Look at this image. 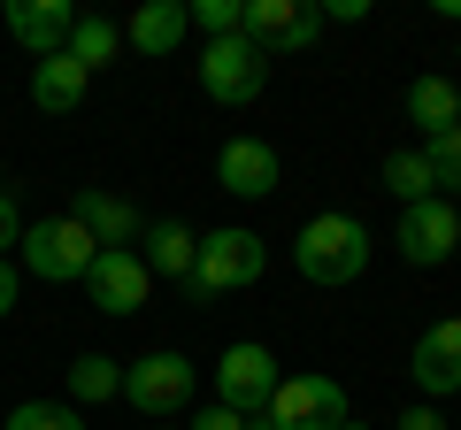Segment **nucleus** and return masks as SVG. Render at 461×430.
Returning <instances> with one entry per match:
<instances>
[{"instance_id": "nucleus-30", "label": "nucleus", "mask_w": 461, "mask_h": 430, "mask_svg": "<svg viewBox=\"0 0 461 430\" xmlns=\"http://www.w3.org/2000/svg\"><path fill=\"white\" fill-rule=\"evenodd\" d=\"M438 16H461V0H438Z\"/></svg>"}, {"instance_id": "nucleus-4", "label": "nucleus", "mask_w": 461, "mask_h": 430, "mask_svg": "<svg viewBox=\"0 0 461 430\" xmlns=\"http://www.w3.org/2000/svg\"><path fill=\"white\" fill-rule=\"evenodd\" d=\"M269 85V54L247 47V39H208L200 47V93L223 100V108H247V100H262Z\"/></svg>"}, {"instance_id": "nucleus-21", "label": "nucleus", "mask_w": 461, "mask_h": 430, "mask_svg": "<svg viewBox=\"0 0 461 430\" xmlns=\"http://www.w3.org/2000/svg\"><path fill=\"white\" fill-rule=\"evenodd\" d=\"M384 193H393L400 208H415V200H438V184H430V162H423V147H400V154H384Z\"/></svg>"}, {"instance_id": "nucleus-25", "label": "nucleus", "mask_w": 461, "mask_h": 430, "mask_svg": "<svg viewBox=\"0 0 461 430\" xmlns=\"http://www.w3.org/2000/svg\"><path fill=\"white\" fill-rule=\"evenodd\" d=\"M16 238H23V215H16V193L0 184V246H16Z\"/></svg>"}, {"instance_id": "nucleus-14", "label": "nucleus", "mask_w": 461, "mask_h": 430, "mask_svg": "<svg viewBox=\"0 0 461 430\" xmlns=\"http://www.w3.org/2000/svg\"><path fill=\"white\" fill-rule=\"evenodd\" d=\"M185 31H193V8H185V0H139V16L123 23V39H131L139 54H177Z\"/></svg>"}, {"instance_id": "nucleus-11", "label": "nucleus", "mask_w": 461, "mask_h": 430, "mask_svg": "<svg viewBox=\"0 0 461 430\" xmlns=\"http://www.w3.org/2000/svg\"><path fill=\"white\" fill-rule=\"evenodd\" d=\"M408 377H415L423 399H454L461 392V315H446V323H430V331L415 338Z\"/></svg>"}, {"instance_id": "nucleus-23", "label": "nucleus", "mask_w": 461, "mask_h": 430, "mask_svg": "<svg viewBox=\"0 0 461 430\" xmlns=\"http://www.w3.org/2000/svg\"><path fill=\"white\" fill-rule=\"evenodd\" d=\"M0 430H85V423H77V408H69V399H23Z\"/></svg>"}, {"instance_id": "nucleus-13", "label": "nucleus", "mask_w": 461, "mask_h": 430, "mask_svg": "<svg viewBox=\"0 0 461 430\" xmlns=\"http://www.w3.org/2000/svg\"><path fill=\"white\" fill-rule=\"evenodd\" d=\"M69 31H77V8H69V0H8V39H16V47H32L39 62H47V54H62Z\"/></svg>"}, {"instance_id": "nucleus-32", "label": "nucleus", "mask_w": 461, "mask_h": 430, "mask_svg": "<svg viewBox=\"0 0 461 430\" xmlns=\"http://www.w3.org/2000/svg\"><path fill=\"white\" fill-rule=\"evenodd\" d=\"M339 430H369V423H354V415H346V423H339Z\"/></svg>"}, {"instance_id": "nucleus-31", "label": "nucleus", "mask_w": 461, "mask_h": 430, "mask_svg": "<svg viewBox=\"0 0 461 430\" xmlns=\"http://www.w3.org/2000/svg\"><path fill=\"white\" fill-rule=\"evenodd\" d=\"M247 430H269V415H247Z\"/></svg>"}, {"instance_id": "nucleus-8", "label": "nucleus", "mask_w": 461, "mask_h": 430, "mask_svg": "<svg viewBox=\"0 0 461 430\" xmlns=\"http://www.w3.org/2000/svg\"><path fill=\"white\" fill-rule=\"evenodd\" d=\"M277 354L254 346V338H239V346H223V362H215V399H223L230 415H262L269 392H277Z\"/></svg>"}, {"instance_id": "nucleus-24", "label": "nucleus", "mask_w": 461, "mask_h": 430, "mask_svg": "<svg viewBox=\"0 0 461 430\" xmlns=\"http://www.w3.org/2000/svg\"><path fill=\"white\" fill-rule=\"evenodd\" d=\"M239 16H247V0H200L193 8V23L208 39H239Z\"/></svg>"}, {"instance_id": "nucleus-9", "label": "nucleus", "mask_w": 461, "mask_h": 430, "mask_svg": "<svg viewBox=\"0 0 461 430\" xmlns=\"http://www.w3.org/2000/svg\"><path fill=\"white\" fill-rule=\"evenodd\" d=\"M393 246H400V262H415V269L454 262V246H461V208H454V200H415V208H400Z\"/></svg>"}, {"instance_id": "nucleus-17", "label": "nucleus", "mask_w": 461, "mask_h": 430, "mask_svg": "<svg viewBox=\"0 0 461 430\" xmlns=\"http://www.w3.org/2000/svg\"><path fill=\"white\" fill-rule=\"evenodd\" d=\"M69 223H85V238H93V246H131V238H139V215L123 208L115 193H77Z\"/></svg>"}, {"instance_id": "nucleus-27", "label": "nucleus", "mask_w": 461, "mask_h": 430, "mask_svg": "<svg viewBox=\"0 0 461 430\" xmlns=\"http://www.w3.org/2000/svg\"><path fill=\"white\" fill-rule=\"evenodd\" d=\"M393 430H446V423H438V408H430V399H415V408H408V415H400V423H393Z\"/></svg>"}, {"instance_id": "nucleus-12", "label": "nucleus", "mask_w": 461, "mask_h": 430, "mask_svg": "<svg viewBox=\"0 0 461 430\" xmlns=\"http://www.w3.org/2000/svg\"><path fill=\"white\" fill-rule=\"evenodd\" d=\"M277 147H262V139H230L223 154H215V184H223L230 200H269L277 193Z\"/></svg>"}, {"instance_id": "nucleus-2", "label": "nucleus", "mask_w": 461, "mask_h": 430, "mask_svg": "<svg viewBox=\"0 0 461 430\" xmlns=\"http://www.w3.org/2000/svg\"><path fill=\"white\" fill-rule=\"evenodd\" d=\"M262 269H269V246L247 231V223H223V231L200 238L185 292H193V300H223V292H247V284H262Z\"/></svg>"}, {"instance_id": "nucleus-3", "label": "nucleus", "mask_w": 461, "mask_h": 430, "mask_svg": "<svg viewBox=\"0 0 461 430\" xmlns=\"http://www.w3.org/2000/svg\"><path fill=\"white\" fill-rule=\"evenodd\" d=\"M93 238H85V223H69V215H39V223H23V269H32L39 284H69L93 269Z\"/></svg>"}, {"instance_id": "nucleus-19", "label": "nucleus", "mask_w": 461, "mask_h": 430, "mask_svg": "<svg viewBox=\"0 0 461 430\" xmlns=\"http://www.w3.org/2000/svg\"><path fill=\"white\" fill-rule=\"evenodd\" d=\"M100 399H123V362L77 354V362H69V408H100Z\"/></svg>"}, {"instance_id": "nucleus-5", "label": "nucleus", "mask_w": 461, "mask_h": 430, "mask_svg": "<svg viewBox=\"0 0 461 430\" xmlns=\"http://www.w3.org/2000/svg\"><path fill=\"white\" fill-rule=\"evenodd\" d=\"M193 384H200V369L185 362V354H139V362H123V399H131L139 415H177L185 399H193Z\"/></svg>"}, {"instance_id": "nucleus-16", "label": "nucleus", "mask_w": 461, "mask_h": 430, "mask_svg": "<svg viewBox=\"0 0 461 430\" xmlns=\"http://www.w3.org/2000/svg\"><path fill=\"white\" fill-rule=\"evenodd\" d=\"M85 93H93V77H85L69 54H47V62H32V108H47V116H69Z\"/></svg>"}, {"instance_id": "nucleus-18", "label": "nucleus", "mask_w": 461, "mask_h": 430, "mask_svg": "<svg viewBox=\"0 0 461 430\" xmlns=\"http://www.w3.org/2000/svg\"><path fill=\"white\" fill-rule=\"evenodd\" d=\"M408 123H415L423 139L454 131V123H461V85H454V77H415V85H408Z\"/></svg>"}, {"instance_id": "nucleus-22", "label": "nucleus", "mask_w": 461, "mask_h": 430, "mask_svg": "<svg viewBox=\"0 0 461 430\" xmlns=\"http://www.w3.org/2000/svg\"><path fill=\"white\" fill-rule=\"evenodd\" d=\"M423 162H430V184H438V200H461V123L438 139H423Z\"/></svg>"}, {"instance_id": "nucleus-6", "label": "nucleus", "mask_w": 461, "mask_h": 430, "mask_svg": "<svg viewBox=\"0 0 461 430\" xmlns=\"http://www.w3.org/2000/svg\"><path fill=\"white\" fill-rule=\"evenodd\" d=\"M239 39L262 54H308L323 39V8H308V0H247Z\"/></svg>"}, {"instance_id": "nucleus-26", "label": "nucleus", "mask_w": 461, "mask_h": 430, "mask_svg": "<svg viewBox=\"0 0 461 430\" xmlns=\"http://www.w3.org/2000/svg\"><path fill=\"white\" fill-rule=\"evenodd\" d=\"M193 430H247V415H230L223 399H215V408H200V423Z\"/></svg>"}, {"instance_id": "nucleus-10", "label": "nucleus", "mask_w": 461, "mask_h": 430, "mask_svg": "<svg viewBox=\"0 0 461 430\" xmlns=\"http://www.w3.org/2000/svg\"><path fill=\"white\" fill-rule=\"evenodd\" d=\"M85 292H93L100 315H139L147 292H154V277H147V262H139V246H100L93 269H85Z\"/></svg>"}, {"instance_id": "nucleus-15", "label": "nucleus", "mask_w": 461, "mask_h": 430, "mask_svg": "<svg viewBox=\"0 0 461 430\" xmlns=\"http://www.w3.org/2000/svg\"><path fill=\"white\" fill-rule=\"evenodd\" d=\"M193 254H200V238L185 231V223H147L139 231V262H147V277H193Z\"/></svg>"}, {"instance_id": "nucleus-29", "label": "nucleus", "mask_w": 461, "mask_h": 430, "mask_svg": "<svg viewBox=\"0 0 461 430\" xmlns=\"http://www.w3.org/2000/svg\"><path fill=\"white\" fill-rule=\"evenodd\" d=\"M8 308H16V269L0 262V323H8Z\"/></svg>"}, {"instance_id": "nucleus-1", "label": "nucleus", "mask_w": 461, "mask_h": 430, "mask_svg": "<svg viewBox=\"0 0 461 430\" xmlns=\"http://www.w3.org/2000/svg\"><path fill=\"white\" fill-rule=\"evenodd\" d=\"M293 269L308 284H354L369 269V223L362 215H339V208H323V215H308L300 223V238H293Z\"/></svg>"}, {"instance_id": "nucleus-20", "label": "nucleus", "mask_w": 461, "mask_h": 430, "mask_svg": "<svg viewBox=\"0 0 461 430\" xmlns=\"http://www.w3.org/2000/svg\"><path fill=\"white\" fill-rule=\"evenodd\" d=\"M115 47H123V23H108V16H77V31H69V62L85 69V77H93V69H108L115 62Z\"/></svg>"}, {"instance_id": "nucleus-7", "label": "nucleus", "mask_w": 461, "mask_h": 430, "mask_svg": "<svg viewBox=\"0 0 461 430\" xmlns=\"http://www.w3.org/2000/svg\"><path fill=\"white\" fill-rule=\"evenodd\" d=\"M262 415H269V430H339L346 423V384L339 377H277Z\"/></svg>"}, {"instance_id": "nucleus-28", "label": "nucleus", "mask_w": 461, "mask_h": 430, "mask_svg": "<svg viewBox=\"0 0 461 430\" xmlns=\"http://www.w3.org/2000/svg\"><path fill=\"white\" fill-rule=\"evenodd\" d=\"M369 16V0H330V8H323V23H362Z\"/></svg>"}]
</instances>
